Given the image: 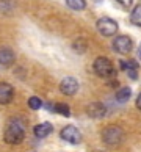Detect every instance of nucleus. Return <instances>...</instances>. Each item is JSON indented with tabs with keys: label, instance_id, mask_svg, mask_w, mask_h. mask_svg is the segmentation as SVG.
<instances>
[{
	"label": "nucleus",
	"instance_id": "423d86ee",
	"mask_svg": "<svg viewBox=\"0 0 141 152\" xmlns=\"http://www.w3.org/2000/svg\"><path fill=\"white\" fill-rule=\"evenodd\" d=\"M61 138H63L64 141L71 143V144H78L82 141V133H80V130H78L77 127L67 126V127H64L63 130H61Z\"/></svg>",
	"mask_w": 141,
	"mask_h": 152
},
{
	"label": "nucleus",
	"instance_id": "aec40b11",
	"mask_svg": "<svg viewBox=\"0 0 141 152\" xmlns=\"http://www.w3.org/2000/svg\"><path fill=\"white\" fill-rule=\"evenodd\" d=\"M137 108H138V110H141V94L137 97Z\"/></svg>",
	"mask_w": 141,
	"mask_h": 152
},
{
	"label": "nucleus",
	"instance_id": "f03ea898",
	"mask_svg": "<svg viewBox=\"0 0 141 152\" xmlns=\"http://www.w3.org/2000/svg\"><path fill=\"white\" fill-rule=\"evenodd\" d=\"M102 140L108 146H118L124 141V132L118 126H110L102 132Z\"/></svg>",
	"mask_w": 141,
	"mask_h": 152
},
{
	"label": "nucleus",
	"instance_id": "4468645a",
	"mask_svg": "<svg viewBox=\"0 0 141 152\" xmlns=\"http://www.w3.org/2000/svg\"><path fill=\"white\" fill-rule=\"evenodd\" d=\"M130 96H132L130 88H121L119 91L116 93V99L119 100V102H127V100L130 99Z\"/></svg>",
	"mask_w": 141,
	"mask_h": 152
},
{
	"label": "nucleus",
	"instance_id": "39448f33",
	"mask_svg": "<svg viewBox=\"0 0 141 152\" xmlns=\"http://www.w3.org/2000/svg\"><path fill=\"white\" fill-rule=\"evenodd\" d=\"M133 47V41L129 36H118L115 41H113V49L116 50L118 53H122V55H126V53H130V50Z\"/></svg>",
	"mask_w": 141,
	"mask_h": 152
},
{
	"label": "nucleus",
	"instance_id": "6e6552de",
	"mask_svg": "<svg viewBox=\"0 0 141 152\" xmlns=\"http://www.w3.org/2000/svg\"><path fill=\"white\" fill-rule=\"evenodd\" d=\"M14 96V89L9 83H0V104L7 105L13 100Z\"/></svg>",
	"mask_w": 141,
	"mask_h": 152
},
{
	"label": "nucleus",
	"instance_id": "9d476101",
	"mask_svg": "<svg viewBox=\"0 0 141 152\" xmlns=\"http://www.w3.org/2000/svg\"><path fill=\"white\" fill-rule=\"evenodd\" d=\"M16 61V55L11 49L3 47L0 49V64L2 66H11Z\"/></svg>",
	"mask_w": 141,
	"mask_h": 152
},
{
	"label": "nucleus",
	"instance_id": "7ed1b4c3",
	"mask_svg": "<svg viewBox=\"0 0 141 152\" xmlns=\"http://www.w3.org/2000/svg\"><path fill=\"white\" fill-rule=\"evenodd\" d=\"M94 72L102 78H110L115 74V67H113V63L108 58L99 57L94 61Z\"/></svg>",
	"mask_w": 141,
	"mask_h": 152
},
{
	"label": "nucleus",
	"instance_id": "0eeeda50",
	"mask_svg": "<svg viewBox=\"0 0 141 152\" xmlns=\"http://www.w3.org/2000/svg\"><path fill=\"white\" fill-rule=\"evenodd\" d=\"M60 91L66 96H74L78 91V82L74 77H64L60 83Z\"/></svg>",
	"mask_w": 141,
	"mask_h": 152
},
{
	"label": "nucleus",
	"instance_id": "dca6fc26",
	"mask_svg": "<svg viewBox=\"0 0 141 152\" xmlns=\"http://www.w3.org/2000/svg\"><path fill=\"white\" fill-rule=\"evenodd\" d=\"M66 3L69 8L75 10V11H82L86 7V2H85V0H66Z\"/></svg>",
	"mask_w": 141,
	"mask_h": 152
},
{
	"label": "nucleus",
	"instance_id": "4be33fe9",
	"mask_svg": "<svg viewBox=\"0 0 141 152\" xmlns=\"http://www.w3.org/2000/svg\"><path fill=\"white\" fill-rule=\"evenodd\" d=\"M96 2H97V3H99V2H102V0H96Z\"/></svg>",
	"mask_w": 141,
	"mask_h": 152
},
{
	"label": "nucleus",
	"instance_id": "1a4fd4ad",
	"mask_svg": "<svg viewBox=\"0 0 141 152\" xmlns=\"http://www.w3.org/2000/svg\"><path fill=\"white\" fill-rule=\"evenodd\" d=\"M88 115L91 116V118H96V119H99V118H104L107 115V110H105V107L100 104V102H93V104H89L88 105Z\"/></svg>",
	"mask_w": 141,
	"mask_h": 152
},
{
	"label": "nucleus",
	"instance_id": "20e7f679",
	"mask_svg": "<svg viewBox=\"0 0 141 152\" xmlns=\"http://www.w3.org/2000/svg\"><path fill=\"white\" fill-rule=\"evenodd\" d=\"M96 25H97L99 33L104 35V36H113V35H116V31H118V22L110 19V18L99 19Z\"/></svg>",
	"mask_w": 141,
	"mask_h": 152
},
{
	"label": "nucleus",
	"instance_id": "2eb2a0df",
	"mask_svg": "<svg viewBox=\"0 0 141 152\" xmlns=\"http://www.w3.org/2000/svg\"><path fill=\"white\" fill-rule=\"evenodd\" d=\"M52 110L55 111V113H58V115L71 116V110H69V107H67L66 104H55V105L52 107Z\"/></svg>",
	"mask_w": 141,
	"mask_h": 152
},
{
	"label": "nucleus",
	"instance_id": "412c9836",
	"mask_svg": "<svg viewBox=\"0 0 141 152\" xmlns=\"http://www.w3.org/2000/svg\"><path fill=\"white\" fill-rule=\"evenodd\" d=\"M138 57H140V60H141V44H140V47H138Z\"/></svg>",
	"mask_w": 141,
	"mask_h": 152
},
{
	"label": "nucleus",
	"instance_id": "f257e3e1",
	"mask_svg": "<svg viewBox=\"0 0 141 152\" xmlns=\"http://www.w3.org/2000/svg\"><path fill=\"white\" fill-rule=\"evenodd\" d=\"M24 138H25V132L20 124L9 122L8 127L5 129V141L8 144H19L24 141Z\"/></svg>",
	"mask_w": 141,
	"mask_h": 152
},
{
	"label": "nucleus",
	"instance_id": "f8f14e48",
	"mask_svg": "<svg viewBox=\"0 0 141 152\" xmlns=\"http://www.w3.org/2000/svg\"><path fill=\"white\" fill-rule=\"evenodd\" d=\"M33 132H35V135L38 138H46V137H49V135L53 132V127H52L50 122H41V124H38V126L35 127Z\"/></svg>",
	"mask_w": 141,
	"mask_h": 152
},
{
	"label": "nucleus",
	"instance_id": "9b49d317",
	"mask_svg": "<svg viewBox=\"0 0 141 152\" xmlns=\"http://www.w3.org/2000/svg\"><path fill=\"white\" fill-rule=\"evenodd\" d=\"M121 67L127 72V75L132 78V80H137V75H138V64L135 63L133 60L130 61H121Z\"/></svg>",
	"mask_w": 141,
	"mask_h": 152
},
{
	"label": "nucleus",
	"instance_id": "f3484780",
	"mask_svg": "<svg viewBox=\"0 0 141 152\" xmlns=\"http://www.w3.org/2000/svg\"><path fill=\"white\" fill-rule=\"evenodd\" d=\"M28 107H30L31 110H39L42 107V100L39 97H35V96H33V97L28 99Z\"/></svg>",
	"mask_w": 141,
	"mask_h": 152
},
{
	"label": "nucleus",
	"instance_id": "6ab92c4d",
	"mask_svg": "<svg viewBox=\"0 0 141 152\" xmlns=\"http://www.w3.org/2000/svg\"><path fill=\"white\" fill-rule=\"evenodd\" d=\"M118 3L121 5V7H124V8H129L130 5L133 3V0H116Z\"/></svg>",
	"mask_w": 141,
	"mask_h": 152
},
{
	"label": "nucleus",
	"instance_id": "ddd939ff",
	"mask_svg": "<svg viewBox=\"0 0 141 152\" xmlns=\"http://www.w3.org/2000/svg\"><path fill=\"white\" fill-rule=\"evenodd\" d=\"M130 22L137 27H141V5H137L130 13Z\"/></svg>",
	"mask_w": 141,
	"mask_h": 152
},
{
	"label": "nucleus",
	"instance_id": "a211bd4d",
	"mask_svg": "<svg viewBox=\"0 0 141 152\" xmlns=\"http://www.w3.org/2000/svg\"><path fill=\"white\" fill-rule=\"evenodd\" d=\"M74 49H75V52H78V53H83L85 50H86V41L85 39H77V41L74 42Z\"/></svg>",
	"mask_w": 141,
	"mask_h": 152
}]
</instances>
